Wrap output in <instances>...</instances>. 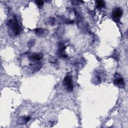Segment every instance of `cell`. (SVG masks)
<instances>
[{"label": "cell", "instance_id": "obj_1", "mask_svg": "<svg viewBox=\"0 0 128 128\" xmlns=\"http://www.w3.org/2000/svg\"><path fill=\"white\" fill-rule=\"evenodd\" d=\"M7 25L14 36H17L20 33V27L18 24L16 18L15 16H14L12 18L8 20Z\"/></svg>", "mask_w": 128, "mask_h": 128}, {"label": "cell", "instance_id": "obj_2", "mask_svg": "<svg viewBox=\"0 0 128 128\" xmlns=\"http://www.w3.org/2000/svg\"><path fill=\"white\" fill-rule=\"evenodd\" d=\"M63 86H64L66 90L69 92H72L73 90L74 86L70 76H66L62 82Z\"/></svg>", "mask_w": 128, "mask_h": 128}, {"label": "cell", "instance_id": "obj_3", "mask_svg": "<svg viewBox=\"0 0 128 128\" xmlns=\"http://www.w3.org/2000/svg\"><path fill=\"white\" fill-rule=\"evenodd\" d=\"M122 10L120 7H117L114 8L112 14V16L114 20L116 22H118L120 20L122 16Z\"/></svg>", "mask_w": 128, "mask_h": 128}, {"label": "cell", "instance_id": "obj_4", "mask_svg": "<svg viewBox=\"0 0 128 128\" xmlns=\"http://www.w3.org/2000/svg\"><path fill=\"white\" fill-rule=\"evenodd\" d=\"M35 33L38 37H44L47 36L48 34V30L42 28H38L36 29Z\"/></svg>", "mask_w": 128, "mask_h": 128}, {"label": "cell", "instance_id": "obj_5", "mask_svg": "<svg viewBox=\"0 0 128 128\" xmlns=\"http://www.w3.org/2000/svg\"><path fill=\"white\" fill-rule=\"evenodd\" d=\"M43 57V54L42 53H38V54H34L29 57V58L30 60H38L42 59Z\"/></svg>", "mask_w": 128, "mask_h": 128}, {"label": "cell", "instance_id": "obj_6", "mask_svg": "<svg viewBox=\"0 0 128 128\" xmlns=\"http://www.w3.org/2000/svg\"><path fill=\"white\" fill-rule=\"evenodd\" d=\"M114 84L118 86L120 88L124 86V80L122 78V77H118V78H116L114 80Z\"/></svg>", "mask_w": 128, "mask_h": 128}, {"label": "cell", "instance_id": "obj_7", "mask_svg": "<svg viewBox=\"0 0 128 128\" xmlns=\"http://www.w3.org/2000/svg\"><path fill=\"white\" fill-rule=\"evenodd\" d=\"M30 119V117L29 116H22L18 118L17 120V124H24L26 123L28 121H29Z\"/></svg>", "mask_w": 128, "mask_h": 128}, {"label": "cell", "instance_id": "obj_8", "mask_svg": "<svg viewBox=\"0 0 128 128\" xmlns=\"http://www.w3.org/2000/svg\"><path fill=\"white\" fill-rule=\"evenodd\" d=\"M42 65L40 62H37L31 64L30 66V68L34 72H36L40 69Z\"/></svg>", "mask_w": 128, "mask_h": 128}, {"label": "cell", "instance_id": "obj_9", "mask_svg": "<svg viewBox=\"0 0 128 128\" xmlns=\"http://www.w3.org/2000/svg\"><path fill=\"white\" fill-rule=\"evenodd\" d=\"M104 4H105V2L103 0H99L96 1V7L98 8H102L104 6Z\"/></svg>", "mask_w": 128, "mask_h": 128}, {"label": "cell", "instance_id": "obj_10", "mask_svg": "<svg viewBox=\"0 0 128 128\" xmlns=\"http://www.w3.org/2000/svg\"><path fill=\"white\" fill-rule=\"evenodd\" d=\"M57 54L60 58H66L67 57V55L65 54L64 50L58 49L57 52Z\"/></svg>", "mask_w": 128, "mask_h": 128}, {"label": "cell", "instance_id": "obj_11", "mask_svg": "<svg viewBox=\"0 0 128 128\" xmlns=\"http://www.w3.org/2000/svg\"><path fill=\"white\" fill-rule=\"evenodd\" d=\"M35 44V40H30L28 43V47L30 48L32 46Z\"/></svg>", "mask_w": 128, "mask_h": 128}, {"label": "cell", "instance_id": "obj_12", "mask_svg": "<svg viewBox=\"0 0 128 128\" xmlns=\"http://www.w3.org/2000/svg\"><path fill=\"white\" fill-rule=\"evenodd\" d=\"M36 3L37 4L39 8H41L44 4V2L42 0H36Z\"/></svg>", "mask_w": 128, "mask_h": 128}, {"label": "cell", "instance_id": "obj_13", "mask_svg": "<svg viewBox=\"0 0 128 128\" xmlns=\"http://www.w3.org/2000/svg\"><path fill=\"white\" fill-rule=\"evenodd\" d=\"M57 62V59L55 58H52L50 59V62L51 63H55Z\"/></svg>", "mask_w": 128, "mask_h": 128}, {"label": "cell", "instance_id": "obj_14", "mask_svg": "<svg viewBox=\"0 0 128 128\" xmlns=\"http://www.w3.org/2000/svg\"><path fill=\"white\" fill-rule=\"evenodd\" d=\"M48 22H49V23L51 25H52L54 23V18H50V19L48 20Z\"/></svg>", "mask_w": 128, "mask_h": 128}]
</instances>
